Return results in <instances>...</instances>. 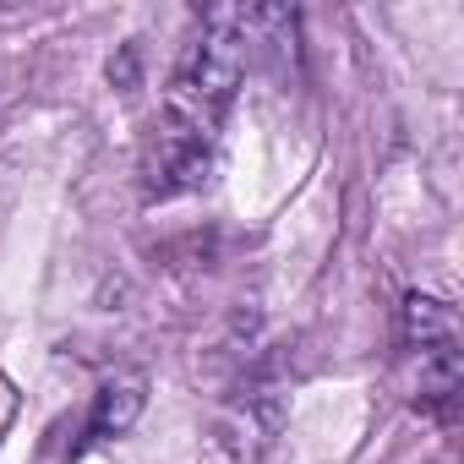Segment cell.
Masks as SVG:
<instances>
[{
	"mask_svg": "<svg viewBox=\"0 0 464 464\" xmlns=\"http://www.w3.org/2000/svg\"><path fill=\"white\" fill-rule=\"evenodd\" d=\"M246 66H252V44H246V12L241 6H218L202 17V28L191 34V44L180 50L175 72H169V88H164V115L159 126L186 137V142H202L213 148L218 142V126L236 104L241 82H246Z\"/></svg>",
	"mask_w": 464,
	"mask_h": 464,
	"instance_id": "obj_1",
	"label": "cell"
},
{
	"mask_svg": "<svg viewBox=\"0 0 464 464\" xmlns=\"http://www.w3.org/2000/svg\"><path fill=\"white\" fill-rule=\"evenodd\" d=\"M208 164H213V148L186 142V137L153 126V137H148V148H142V191H148V197L191 191V186H202Z\"/></svg>",
	"mask_w": 464,
	"mask_h": 464,
	"instance_id": "obj_2",
	"label": "cell"
},
{
	"mask_svg": "<svg viewBox=\"0 0 464 464\" xmlns=\"http://www.w3.org/2000/svg\"><path fill=\"white\" fill-rule=\"evenodd\" d=\"M148 404V377L142 372H115L99 393H93V415H88V442H110V437H126L131 420L142 415Z\"/></svg>",
	"mask_w": 464,
	"mask_h": 464,
	"instance_id": "obj_3",
	"label": "cell"
},
{
	"mask_svg": "<svg viewBox=\"0 0 464 464\" xmlns=\"http://www.w3.org/2000/svg\"><path fill=\"white\" fill-rule=\"evenodd\" d=\"M404 350L410 355H442V350H459V323L442 301L431 295H410L404 301Z\"/></svg>",
	"mask_w": 464,
	"mask_h": 464,
	"instance_id": "obj_4",
	"label": "cell"
}]
</instances>
